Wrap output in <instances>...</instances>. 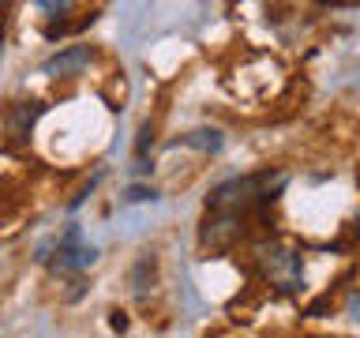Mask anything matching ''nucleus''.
Here are the masks:
<instances>
[{"label": "nucleus", "mask_w": 360, "mask_h": 338, "mask_svg": "<svg viewBox=\"0 0 360 338\" xmlns=\"http://www.w3.org/2000/svg\"><path fill=\"white\" fill-rule=\"evenodd\" d=\"M150 146H154V124H143V128H139V139H135V162H146Z\"/></svg>", "instance_id": "obj_7"}, {"label": "nucleus", "mask_w": 360, "mask_h": 338, "mask_svg": "<svg viewBox=\"0 0 360 338\" xmlns=\"http://www.w3.org/2000/svg\"><path fill=\"white\" fill-rule=\"evenodd\" d=\"M41 113H45L41 101H22V106H15V109H11V135H15V139H22V135H30L34 120H38Z\"/></svg>", "instance_id": "obj_5"}, {"label": "nucleus", "mask_w": 360, "mask_h": 338, "mask_svg": "<svg viewBox=\"0 0 360 338\" xmlns=\"http://www.w3.org/2000/svg\"><path fill=\"white\" fill-rule=\"evenodd\" d=\"M124 203H154L158 199V192L154 188H146V184H131V188H124Z\"/></svg>", "instance_id": "obj_8"}, {"label": "nucleus", "mask_w": 360, "mask_h": 338, "mask_svg": "<svg viewBox=\"0 0 360 338\" xmlns=\"http://www.w3.org/2000/svg\"><path fill=\"white\" fill-rule=\"evenodd\" d=\"M255 267L278 293H297L304 282V267H300V252L281 241H263L255 244Z\"/></svg>", "instance_id": "obj_1"}, {"label": "nucleus", "mask_w": 360, "mask_h": 338, "mask_svg": "<svg viewBox=\"0 0 360 338\" xmlns=\"http://www.w3.org/2000/svg\"><path fill=\"white\" fill-rule=\"evenodd\" d=\"M0 49H4V23H0Z\"/></svg>", "instance_id": "obj_11"}, {"label": "nucleus", "mask_w": 360, "mask_h": 338, "mask_svg": "<svg viewBox=\"0 0 360 338\" xmlns=\"http://www.w3.org/2000/svg\"><path fill=\"white\" fill-rule=\"evenodd\" d=\"M98 263V248L83 241L79 225H68V233L56 241V270H86Z\"/></svg>", "instance_id": "obj_2"}, {"label": "nucleus", "mask_w": 360, "mask_h": 338, "mask_svg": "<svg viewBox=\"0 0 360 338\" xmlns=\"http://www.w3.org/2000/svg\"><path fill=\"white\" fill-rule=\"evenodd\" d=\"M184 143L195 146V151H202V154H218L221 151V132L218 128H195V132L184 135Z\"/></svg>", "instance_id": "obj_6"}, {"label": "nucleus", "mask_w": 360, "mask_h": 338, "mask_svg": "<svg viewBox=\"0 0 360 338\" xmlns=\"http://www.w3.org/2000/svg\"><path fill=\"white\" fill-rule=\"evenodd\" d=\"M240 233H244V218H233V214H207L199 241L207 252H229V248L240 241Z\"/></svg>", "instance_id": "obj_3"}, {"label": "nucleus", "mask_w": 360, "mask_h": 338, "mask_svg": "<svg viewBox=\"0 0 360 338\" xmlns=\"http://www.w3.org/2000/svg\"><path fill=\"white\" fill-rule=\"evenodd\" d=\"M109 327H112V331H128V315H124V312H109Z\"/></svg>", "instance_id": "obj_9"}, {"label": "nucleus", "mask_w": 360, "mask_h": 338, "mask_svg": "<svg viewBox=\"0 0 360 338\" xmlns=\"http://www.w3.org/2000/svg\"><path fill=\"white\" fill-rule=\"evenodd\" d=\"M38 8H41V11H68L72 4H68V0H41Z\"/></svg>", "instance_id": "obj_10"}, {"label": "nucleus", "mask_w": 360, "mask_h": 338, "mask_svg": "<svg viewBox=\"0 0 360 338\" xmlns=\"http://www.w3.org/2000/svg\"><path fill=\"white\" fill-rule=\"evenodd\" d=\"M94 61V53L86 49V45H72V49H64V53H56L53 61H45L41 72L45 75H53V79H60V75H75V72H83V68Z\"/></svg>", "instance_id": "obj_4"}]
</instances>
